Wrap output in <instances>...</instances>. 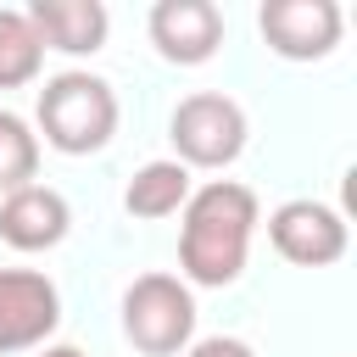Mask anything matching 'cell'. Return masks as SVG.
I'll return each instance as SVG.
<instances>
[{
  "label": "cell",
  "mask_w": 357,
  "mask_h": 357,
  "mask_svg": "<svg viewBox=\"0 0 357 357\" xmlns=\"http://www.w3.org/2000/svg\"><path fill=\"white\" fill-rule=\"evenodd\" d=\"M22 17L33 22L39 45L61 56H95L112 33V11L100 0H33Z\"/></svg>",
  "instance_id": "cell-10"
},
{
  "label": "cell",
  "mask_w": 357,
  "mask_h": 357,
  "mask_svg": "<svg viewBox=\"0 0 357 357\" xmlns=\"http://www.w3.org/2000/svg\"><path fill=\"white\" fill-rule=\"evenodd\" d=\"M33 173H39V134L0 106V195L33 184Z\"/></svg>",
  "instance_id": "cell-13"
},
{
  "label": "cell",
  "mask_w": 357,
  "mask_h": 357,
  "mask_svg": "<svg viewBox=\"0 0 357 357\" xmlns=\"http://www.w3.org/2000/svg\"><path fill=\"white\" fill-rule=\"evenodd\" d=\"M167 139H173V162H184V167H229V162H240V151H245V112H240V100H229V95H218V89H195V95H184L178 106H173V117H167Z\"/></svg>",
  "instance_id": "cell-4"
},
{
  "label": "cell",
  "mask_w": 357,
  "mask_h": 357,
  "mask_svg": "<svg viewBox=\"0 0 357 357\" xmlns=\"http://www.w3.org/2000/svg\"><path fill=\"white\" fill-rule=\"evenodd\" d=\"M257 223H262L257 190H245L234 178H212V184L190 190V201L178 212V273H184V284H201V290L234 284L245 273Z\"/></svg>",
  "instance_id": "cell-1"
},
{
  "label": "cell",
  "mask_w": 357,
  "mask_h": 357,
  "mask_svg": "<svg viewBox=\"0 0 357 357\" xmlns=\"http://www.w3.org/2000/svg\"><path fill=\"white\" fill-rule=\"evenodd\" d=\"M184 201H190V167H184V162H173V156L145 162V167L128 178V190H123L128 218H145V223L184 212Z\"/></svg>",
  "instance_id": "cell-11"
},
{
  "label": "cell",
  "mask_w": 357,
  "mask_h": 357,
  "mask_svg": "<svg viewBox=\"0 0 357 357\" xmlns=\"http://www.w3.org/2000/svg\"><path fill=\"white\" fill-rule=\"evenodd\" d=\"M61 324V290L39 268H0V351H33Z\"/></svg>",
  "instance_id": "cell-6"
},
{
  "label": "cell",
  "mask_w": 357,
  "mask_h": 357,
  "mask_svg": "<svg viewBox=\"0 0 357 357\" xmlns=\"http://www.w3.org/2000/svg\"><path fill=\"white\" fill-rule=\"evenodd\" d=\"M145 33L162 61L173 67H201L223 45V11L212 0H156L145 17Z\"/></svg>",
  "instance_id": "cell-8"
},
{
  "label": "cell",
  "mask_w": 357,
  "mask_h": 357,
  "mask_svg": "<svg viewBox=\"0 0 357 357\" xmlns=\"http://www.w3.org/2000/svg\"><path fill=\"white\" fill-rule=\"evenodd\" d=\"M184 357H257V351L245 340H234V335H206V340H190Z\"/></svg>",
  "instance_id": "cell-14"
},
{
  "label": "cell",
  "mask_w": 357,
  "mask_h": 357,
  "mask_svg": "<svg viewBox=\"0 0 357 357\" xmlns=\"http://www.w3.org/2000/svg\"><path fill=\"white\" fill-rule=\"evenodd\" d=\"M123 335L145 357H178L195 340V296L178 273H139L123 290Z\"/></svg>",
  "instance_id": "cell-3"
},
{
  "label": "cell",
  "mask_w": 357,
  "mask_h": 357,
  "mask_svg": "<svg viewBox=\"0 0 357 357\" xmlns=\"http://www.w3.org/2000/svg\"><path fill=\"white\" fill-rule=\"evenodd\" d=\"M45 67V45L33 33V22L22 11H6L0 6V89H22L33 84Z\"/></svg>",
  "instance_id": "cell-12"
},
{
  "label": "cell",
  "mask_w": 357,
  "mask_h": 357,
  "mask_svg": "<svg viewBox=\"0 0 357 357\" xmlns=\"http://www.w3.org/2000/svg\"><path fill=\"white\" fill-rule=\"evenodd\" d=\"M268 240H273V251H279L284 262H296V268H329V262L346 257L351 229H346V218H340L329 201L301 195V201H284V206L268 212Z\"/></svg>",
  "instance_id": "cell-5"
},
{
  "label": "cell",
  "mask_w": 357,
  "mask_h": 357,
  "mask_svg": "<svg viewBox=\"0 0 357 357\" xmlns=\"http://www.w3.org/2000/svg\"><path fill=\"white\" fill-rule=\"evenodd\" d=\"M67 229H73V206L61 190L22 184V190L0 195V240L11 251H50L67 240Z\"/></svg>",
  "instance_id": "cell-9"
},
{
  "label": "cell",
  "mask_w": 357,
  "mask_h": 357,
  "mask_svg": "<svg viewBox=\"0 0 357 357\" xmlns=\"http://www.w3.org/2000/svg\"><path fill=\"white\" fill-rule=\"evenodd\" d=\"M257 28H262L273 56H284V61H324L340 45L346 17H340L335 0H268L257 11Z\"/></svg>",
  "instance_id": "cell-7"
},
{
  "label": "cell",
  "mask_w": 357,
  "mask_h": 357,
  "mask_svg": "<svg viewBox=\"0 0 357 357\" xmlns=\"http://www.w3.org/2000/svg\"><path fill=\"white\" fill-rule=\"evenodd\" d=\"M39 357H84V351H78V346H45Z\"/></svg>",
  "instance_id": "cell-15"
},
{
  "label": "cell",
  "mask_w": 357,
  "mask_h": 357,
  "mask_svg": "<svg viewBox=\"0 0 357 357\" xmlns=\"http://www.w3.org/2000/svg\"><path fill=\"white\" fill-rule=\"evenodd\" d=\"M33 117H39V134H45L50 151L89 156V151H106L112 134H117V89L100 73L73 67V73L45 78Z\"/></svg>",
  "instance_id": "cell-2"
}]
</instances>
